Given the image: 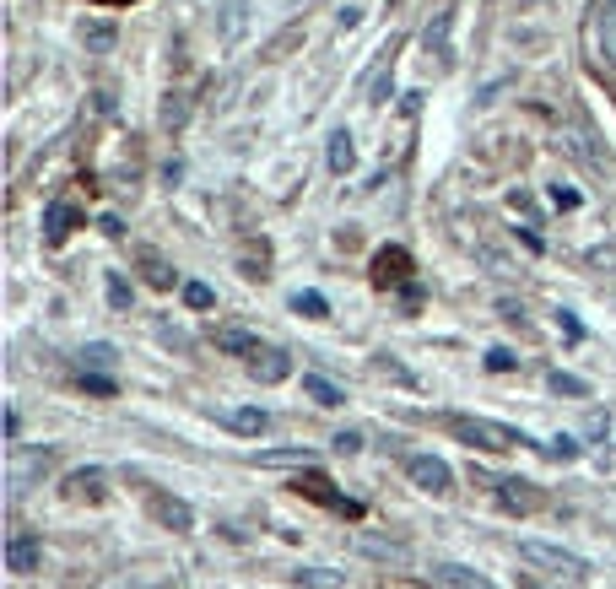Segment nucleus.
Segmentation results:
<instances>
[{"instance_id": "obj_1", "label": "nucleus", "mask_w": 616, "mask_h": 589, "mask_svg": "<svg viewBox=\"0 0 616 589\" xmlns=\"http://www.w3.org/2000/svg\"><path fill=\"white\" fill-rule=\"evenodd\" d=\"M449 433L471 449H487V454H508V449H530V438L508 422H492V417H465V411H449Z\"/></svg>"}, {"instance_id": "obj_2", "label": "nucleus", "mask_w": 616, "mask_h": 589, "mask_svg": "<svg viewBox=\"0 0 616 589\" xmlns=\"http://www.w3.org/2000/svg\"><path fill=\"white\" fill-rule=\"evenodd\" d=\"M519 562L562 573V579H589V562L579 552H568V546H552V541H519Z\"/></svg>"}, {"instance_id": "obj_3", "label": "nucleus", "mask_w": 616, "mask_h": 589, "mask_svg": "<svg viewBox=\"0 0 616 589\" xmlns=\"http://www.w3.org/2000/svg\"><path fill=\"white\" fill-rule=\"evenodd\" d=\"M406 476H411V487H422V492H433V498H444V492H454V471L438 454H406Z\"/></svg>"}, {"instance_id": "obj_4", "label": "nucleus", "mask_w": 616, "mask_h": 589, "mask_svg": "<svg viewBox=\"0 0 616 589\" xmlns=\"http://www.w3.org/2000/svg\"><path fill=\"white\" fill-rule=\"evenodd\" d=\"M589 49H595L600 65L616 71V0H600L595 17H589Z\"/></svg>"}, {"instance_id": "obj_5", "label": "nucleus", "mask_w": 616, "mask_h": 589, "mask_svg": "<svg viewBox=\"0 0 616 589\" xmlns=\"http://www.w3.org/2000/svg\"><path fill=\"white\" fill-rule=\"evenodd\" d=\"M211 341H217L227 357H244V363H254V357L265 352V341L254 336V330H244V325H211Z\"/></svg>"}, {"instance_id": "obj_6", "label": "nucleus", "mask_w": 616, "mask_h": 589, "mask_svg": "<svg viewBox=\"0 0 616 589\" xmlns=\"http://www.w3.org/2000/svg\"><path fill=\"white\" fill-rule=\"evenodd\" d=\"M38 562H44V541H38L33 530H11V541H6V568H11V573H33Z\"/></svg>"}, {"instance_id": "obj_7", "label": "nucleus", "mask_w": 616, "mask_h": 589, "mask_svg": "<svg viewBox=\"0 0 616 589\" xmlns=\"http://www.w3.org/2000/svg\"><path fill=\"white\" fill-rule=\"evenodd\" d=\"M406 276H411V254L400 249V244L373 254V287H400Z\"/></svg>"}, {"instance_id": "obj_8", "label": "nucleus", "mask_w": 616, "mask_h": 589, "mask_svg": "<svg viewBox=\"0 0 616 589\" xmlns=\"http://www.w3.org/2000/svg\"><path fill=\"white\" fill-rule=\"evenodd\" d=\"M449 28H454V11H438L433 17V28H427V60H438V71H449L454 65V49H449Z\"/></svg>"}, {"instance_id": "obj_9", "label": "nucleus", "mask_w": 616, "mask_h": 589, "mask_svg": "<svg viewBox=\"0 0 616 589\" xmlns=\"http://www.w3.org/2000/svg\"><path fill=\"white\" fill-rule=\"evenodd\" d=\"M498 503L508 508V514H535V508H541V492H535L530 481L508 476V481H498Z\"/></svg>"}, {"instance_id": "obj_10", "label": "nucleus", "mask_w": 616, "mask_h": 589, "mask_svg": "<svg viewBox=\"0 0 616 589\" xmlns=\"http://www.w3.org/2000/svg\"><path fill=\"white\" fill-rule=\"evenodd\" d=\"M292 487H298V492H308V498H314V503H330V508H341V514H363V508H357L352 498H336V492H330V481L325 476H319V471H308V476H298V481H292Z\"/></svg>"}, {"instance_id": "obj_11", "label": "nucleus", "mask_w": 616, "mask_h": 589, "mask_svg": "<svg viewBox=\"0 0 616 589\" xmlns=\"http://www.w3.org/2000/svg\"><path fill=\"white\" fill-rule=\"evenodd\" d=\"M65 498H71V503H103V471H98V465L65 476Z\"/></svg>"}, {"instance_id": "obj_12", "label": "nucleus", "mask_w": 616, "mask_h": 589, "mask_svg": "<svg viewBox=\"0 0 616 589\" xmlns=\"http://www.w3.org/2000/svg\"><path fill=\"white\" fill-rule=\"evenodd\" d=\"M76 222H82V217H76V206H65V200H49V206H44V244H65Z\"/></svg>"}, {"instance_id": "obj_13", "label": "nucleus", "mask_w": 616, "mask_h": 589, "mask_svg": "<svg viewBox=\"0 0 616 589\" xmlns=\"http://www.w3.org/2000/svg\"><path fill=\"white\" fill-rule=\"evenodd\" d=\"M433 589H498V584H487L481 573L460 568V562H438V568H433Z\"/></svg>"}, {"instance_id": "obj_14", "label": "nucleus", "mask_w": 616, "mask_h": 589, "mask_svg": "<svg viewBox=\"0 0 616 589\" xmlns=\"http://www.w3.org/2000/svg\"><path fill=\"white\" fill-rule=\"evenodd\" d=\"M249 373H254V379H260V384H281V379H287V373H292V357L281 352V346H265V352L249 363Z\"/></svg>"}, {"instance_id": "obj_15", "label": "nucleus", "mask_w": 616, "mask_h": 589, "mask_svg": "<svg viewBox=\"0 0 616 589\" xmlns=\"http://www.w3.org/2000/svg\"><path fill=\"white\" fill-rule=\"evenodd\" d=\"M222 422L233 427V433H244V438H260L265 427H271V411L265 406H233V411H222Z\"/></svg>"}, {"instance_id": "obj_16", "label": "nucleus", "mask_w": 616, "mask_h": 589, "mask_svg": "<svg viewBox=\"0 0 616 589\" xmlns=\"http://www.w3.org/2000/svg\"><path fill=\"white\" fill-rule=\"evenodd\" d=\"M325 157H330V173H352L357 168V146H352V130H330V146H325Z\"/></svg>"}, {"instance_id": "obj_17", "label": "nucleus", "mask_w": 616, "mask_h": 589, "mask_svg": "<svg viewBox=\"0 0 616 589\" xmlns=\"http://www.w3.org/2000/svg\"><path fill=\"white\" fill-rule=\"evenodd\" d=\"M152 514L163 519V525H173V530H190V525H195L190 503H184V498H168V492H152Z\"/></svg>"}, {"instance_id": "obj_18", "label": "nucleus", "mask_w": 616, "mask_h": 589, "mask_svg": "<svg viewBox=\"0 0 616 589\" xmlns=\"http://www.w3.org/2000/svg\"><path fill=\"white\" fill-rule=\"evenodd\" d=\"M303 395L308 400H314V406H325V411H336L341 406V390H336V384H330V379H319V373H303Z\"/></svg>"}, {"instance_id": "obj_19", "label": "nucleus", "mask_w": 616, "mask_h": 589, "mask_svg": "<svg viewBox=\"0 0 616 589\" xmlns=\"http://www.w3.org/2000/svg\"><path fill=\"white\" fill-rule=\"evenodd\" d=\"M114 363H119V352H114L109 341H92V346H82V368H87V373H109Z\"/></svg>"}, {"instance_id": "obj_20", "label": "nucleus", "mask_w": 616, "mask_h": 589, "mask_svg": "<svg viewBox=\"0 0 616 589\" xmlns=\"http://www.w3.org/2000/svg\"><path fill=\"white\" fill-rule=\"evenodd\" d=\"M292 584H303V589H341V573H330V568H298V573H292Z\"/></svg>"}, {"instance_id": "obj_21", "label": "nucleus", "mask_w": 616, "mask_h": 589, "mask_svg": "<svg viewBox=\"0 0 616 589\" xmlns=\"http://www.w3.org/2000/svg\"><path fill=\"white\" fill-rule=\"evenodd\" d=\"M82 44L98 49V55H109V49H114V28H109V22H82Z\"/></svg>"}, {"instance_id": "obj_22", "label": "nucleus", "mask_w": 616, "mask_h": 589, "mask_svg": "<svg viewBox=\"0 0 616 589\" xmlns=\"http://www.w3.org/2000/svg\"><path fill=\"white\" fill-rule=\"evenodd\" d=\"M546 384H552V395H568V400H584V395H589V384L579 379V373H562V368H557Z\"/></svg>"}, {"instance_id": "obj_23", "label": "nucleus", "mask_w": 616, "mask_h": 589, "mask_svg": "<svg viewBox=\"0 0 616 589\" xmlns=\"http://www.w3.org/2000/svg\"><path fill=\"white\" fill-rule=\"evenodd\" d=\"M292 309H298L303 319H330V303L319 298V292H292Z\"/></svg>"}, {"instance_id": "obj_24", "label": "nucleus", "mask_w": 616, "mask_h": 589, "mask_svg": "<svg viewBox=\"0 0 616 589\" xmlns=\"http://www.w3.org/2000/svg\"><path fill=\"white\" fill-rule=\"evenodd\" d=\"M141 265H146V281H152V287H173V271L163 260H157L152 249H141Z\"/></svg>"}, {"instance_id": "obj_25", "label": "nucleus", "mask_w": 616, "mask_h": 589, "mask_svg": "<svg viewBox=\"0 0 616 589\" xmlns=\"http://www.w3.org/2000/svg\"><path fill=\"white\" fill-rule=\"evenodd\" d=\"M184 303H190V309H211V303H217V292H211L206 281H184Z\"/></svg>"}, {"instance_id": "obj_26", "label": "nucleus", "mask_w": 616, "mask_h": 589, "mask_svg": "<svg viewBox=\"0 0 616 589\" xmlns=\"http://www.w3.org/2000/svg\"><path fill=\"white\" fill-rule=\"evenodd\" d=\"M546 454H552V460H579V438H568V433H557L552 444H541Z\"/></svg>"}, {"instance_id": "obj_27", "label": "nucleus", "mask_w": 616, "mask_h": 589, "mask_svg": "<svg viewBox=\"0 0 616 589\" xmlns=\"http://www.w3.org/2000/svg\"><path fill=\"white\" fill-rule=\"evenodd\" d=\"M357 546H363V552H373V557H406V546H400V541H373V535H363V541H357Z\"/></svg>"}, {"instance_id": "obj_28", "label": "nucleus", "mask_w": 616, "mask_h": 589, "mask_svg": "<svg viewBox=\"0 0 616 589\" xmlns=\"http://www.w3.org/2000/svg\"><path fill=\"white\" fill-rule=\"evenodd\" d=\"M82 390L87 395H114V379H109V373H87L82 368Z\"/></svg>"}, {"instance_id": "obj_29", "label": "nucleus", "mask_w": 616, "mask_h": 589, "mask_svg": "<svg viewBox=\"0 0 616 589\" xmlns=\"http://www.w3.org/2000/svg\"><path fill=\"white\" fill-rule=\"evenodd\" d=\"M330 444H336V454H363V433H357V427H346V433L330 438Z\"/></svg>"}, {"instance_id": "obj_30", "label": "nucleus", "mask_w": 616, "mask_h": 589, "mask_svg": "<svg viewBox=\"0 0 616 589\" xmlns=\"http://www.w3.org/2000/svg\"><path fill=\"white\" fill-rule=\"evenodd\" d=\"M514 363H519V357L508 352V346H492V352H487V368L492 373H514Z\"/></svg>"}, {"instance_id": "obj_31", "label": "nucleus", "mask_w": 616, "mask_h": 589, "mask_svg": "<svg viewBox=\"0 0 616 589\" xmlns=\"http://www.w3.org/2000/svg\"><path fill=\"white\" fill-rule=\"evenodd\" d=\"M109 303H114V309H130V281L119 276V271L109 276Z\"/></svg>"}, {"instance_id": "obj_32", "label": "nucleus", "mask_w": 616, "mask_h": 589, "mask_svg": "<svg viewBox=\"0 0 616 589\" xmlns=\"http://www.w3.org/2000/svg\"><path fill=\"white\" fill-rule=\"evenodd\" d=\"M557 330H562L568 341H584V325H579V319H573L568 309H557Z\"/></svg>"}, {"instance_id": "obj_33", "label": "nucleus", "mask_w": 616, "mask_h": 589, "mask_svg": "<svg viewBox=\"0 0 616 589\" xmlns=\"http://www.w3.org/2000/svg\"><path fill=\"white\" fill-rule=\"evenodd\" d=\"M552 200H557L562 211H573V206H579V190H568V184H552Z\"/></svg>"}, {"instance_id": "obj_34", "label": "nucleus", "mask_w": 616, "mask_h": 589, "mask_svg": "<svg viewBox=\"0 0 616 589\" xmlns=\"http://www.w3.org/2000/svg\"><path fill=\"white\" fill-rule=\"evenodd\" d=\"M357 22H363V11H357V6H346V11H341V17H336V33H352V28H357Z\"/></svg>"}, {"instance_id": "obj_35", "label": "nucleus", "mask_w": 616, "mask_h": 589, "mask_svg": "<svg viewBox=\"0 0 616 589\" xmlns=\"http://www.w3.org/2000/svg\"><path fill=\"white\" fill-rule=\"evenodd\" d=\"M514 6H519V11H535V6H546V0H514Z\"/></svg>"}, {"instance_id": "obj_36", "label": "nucleus", "mask_w": 616, "mask_h": 589, "mask_svg": "<svg viewBox=\"0 0 616 589\" xmlns=\"http://www.w3.org/2000/svg\"><path fill=\"white\" fill-rule=\"evenodd\" d=\"M92 6H130V0H92Z\"/></svg>"}, {"instance_id": "obj_37", "label": "nucleus", "mask_w": 616, "mask_h": 589, "mask_svg": "<svg viewBox=\"0 0 616 589\" xmlns=\"http://www.w3.org/2000/svg\"><path fill=\"white\" fill-rule=\"evenodd\" d=\"M525 589H535V584H525Z\"/></svg>"}]
</instances>
